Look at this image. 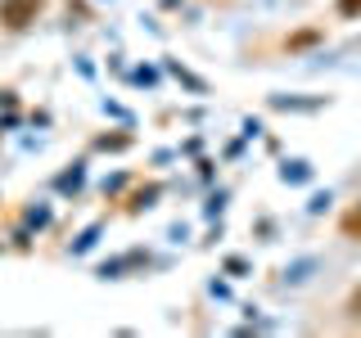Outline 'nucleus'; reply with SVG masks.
<instances>
[{"mask_svg":"<svg viewBox=\"0 0 361 338\" xmlns=\"http://www.w3.org/2000/svg\"><path fill=\"white\" fill-rule=\"evenodd\" d=\"M41 9H45V0H0V23L9 32H27L41 18Z\"/></svg>","mask_w":361,"mask_h":338,"instance_id":"obj_1","label":"nucleus"},{"mask_svg":"<svg viewBox=\"0 0 361 338\" xmlns=\"http://www.w3.org/2000/svg\"><path fill=\"white\" fill-rule=\"evenodd\" d=\"M321 41H325V27H302V32H293V37H285V50L302 54V50H312V45H321Z\"/></svg>","mask_w":361,"mask_h":338,"instance_id":"obj_2","label":"nucleus"},{"mask_svg":"<svg viewBox=\"0 0 361 338\" xmlns=\"http://www.w3.org/2000/svg\"><path fill=\"white\" fill-rule=\"evenodd\" d=\"M338 234H343V239H357V244H361V203L343 208V217H338Z\"/></svg>","mask_w":361,"mask_h":338,"instance_id":"obj_3","label":"nucleus"},{"mask_svg":"<svg viewBox=\"0 0 361 338\" xmlns=\"http://www.w3.org/2000/svg\"><path fill=\"white\" fill-rule=\"evenodd\" d=\"M334 14L338 18H361V0H334Z\"/></svg>","mask_w":361,"mask_h":338,"instance_id":"obj_4","label":"nucleus"},{"mask_svg":"<svg viewBox=\"0 0 361 338\" xmlns=\"http://www.w3.org/2000/svg\"><path fill=\"white\" fill-rule=\"evenodd\" d=\"M127 135H104V140H99V149H127Z\"/></svg>","mask_w":361,"mask_h":338,"instance_id":"obj_5","label":"nucleus"}]
</instances>
